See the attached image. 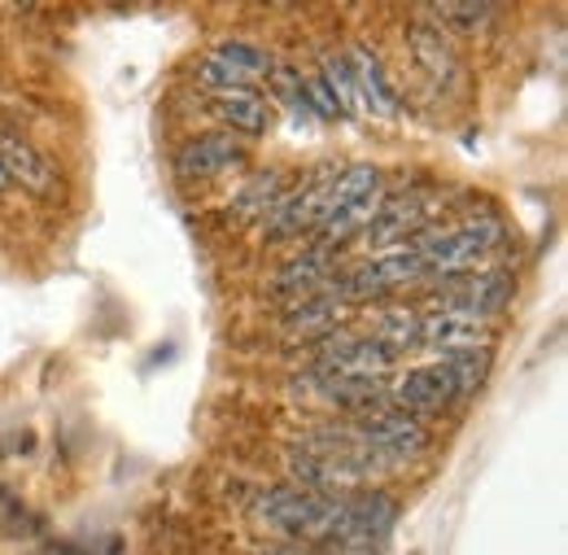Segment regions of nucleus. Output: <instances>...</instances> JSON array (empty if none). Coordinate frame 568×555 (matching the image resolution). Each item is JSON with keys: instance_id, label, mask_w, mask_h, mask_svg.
I'll return each instance as SVG.
<instances>
[{"instance_id": "f257e3e1", "label": "nucleus", "mask_w": 568, "mask_h": 555, "mask_svg": "<svg viewBox=\"0 0 568 555\" xmlns=\"http://www.w3.org/2000/svg\"><path fill=\"white\" fill-rule=\"evenodd\" d=\"M507 245V228L495 214L481 219H464L450 228H425L412 236V250L425 268V280L459 276V272H477L495 250Z\"/></svg>"}, {"instance_id": "f03ea898", "label": "nucleus", "mask_w": 568, "mask_h": 555, "mask_svg": "<svg viewBox=\"0 0 568 555\" xmlns=\"http://www.w3.org/2000/svg\"><path fill=\"white\" fill-rule=\"evenodd\" d=\"M258 516L281 529L288 538H306V543H337L342 547V498L328 494H311L297 486H276L263 494Z\"/></svg>"}, {"instance_id": "7ed1b4c3", "label": "nucleus", "mask_w": 568, "mask_h": 555, "mask_svg": "<svg viewBox=\"0 0 568 555\" xmlns=\"http://www.w3.org/2000/svg\"><path fill=\"white\" fill-rule=\"evenodd\" d=\"M516 280L498 268H481V272H459V276L433 280L425 311H455V315H473V320H490L503 306H511Z\"/></svg>"}, {"instance_id": "20e7f679", "label": "nucleus", "mask_w": 568, "mask_h": 555, "mask_svg": "<svg viewBox=\"0 0 568 555\" xmlns=\"http://www.w3.org/2000/svg\"><path fill=\"white\" fill-rule=\"evenodd\" d=\"M355 437L363 446V455L376 464V468H389V464H407L412 455H420L428 446V428L420 416H407L398 407L389 412H376V416H358Z\"/></svg>"}, {"instance_id": "39448f33", "label": "nucleus", "mask_w": 568, "mask_h": 555, "mask_svg": "<svg viewBox=\"0 0 568 555\" xmlns=\"http://www.w3.org/2000/svg\"><path fill=\"white\" fill-rule=\"evenodd\" d=\"M416 280H425V268H420L416 250L412 245H394V250H376L372 259L358 263L355 272L337 276V293L346 302H363V297H385L394 289H407Z\"/></svg>"}, {"instance_id": "423d86ee", "label": "nucleus", "mask_w": 568, "mask_h": 555, "mask_svg": "<svg viewBox=\"0 0 568 555\" xmlns=\"http://www.w3.org/2000/svg\"><path fill=\"white\" fill-rule=\"evenodd\" d=\"M398 525V498L385 490L342 494V547L376 552Z\"/></svg>"}, {"instance_id": "0eeeda50", "label": "nucleus", "mask_w": 568, "mask_h": 555, "mask_svg": "<svg viewBox=\"0 0 568 555\" xmlns=\"http://www.w3.org/2000/svg\"><path fill=\"white\" fill-rule=\"evenodd\" d=\"M333 175H337V167H320L297 189H288L281 198V206L267 214V236L288 241L297 232H320V223L328 219V184H333Z\"/></svg>"}, {"instance_id": "6e6552de", "label": "nucleus", "mask_w": 568, "mask_h": 555, "mask_svg": "<svg viewBox=\"0 0 568 555\" xmlns=\"http://www.w3.org/2000/svg\"><path fill=\"white\" fill-rule=\"evenodd\" d=\"M459 398V385L450 376V363L446 359H433L420 367H407L394 385H389V403L407 416H428V412H442Z\"/></svg>"}, {"instance_id": "1a4fd4ad", "label": "nucleus", "mask_w": 568, "mask_h": 555, "mask_svg": "<svg viewBox=\"0 0 568 555\" xmlns=\"http://www.w3.org/2000/svg\"><path fill=\"white\" fill-rule=\"evenodd\" d=\"M442 210L437 198H428V193H412V198H394V202H385L381 198V210L372 214V223L363 228V236H358V245H367V250H394L403 236H416V232H425L428 219Z\"/></svg>"}, {"instance_id": "9d476101", "label": "nucleus", "mask_w": 568, "mask_h": 555, "mask_svg": "<svg viewBox=\"0 0 568 555\" xmlns=\"http://www.w3.org/2000/svg\"><path fill=\"white\" fill-rule=\"evenodd\" d=\"M490 320L455 315V311H416V350L459 354V350H490Z\"/></svg>"}, {"instance_id": "9b49d317", "label": "nucleus", "mask_w": 568, "mask_h": 555, "mask_svg": "<svg viewBox=\"0 0 568 555\" xmlns=\"http://www.w3.org/2000/svg\"><path fill=\"white\" fill-rule=\"evenodd\" d=\"M398 363V354L376 342L372 333H328L320 337V372H342V376H385Z\"/></svg>"}, {"instance_id": "f8f14e48", "label": "nucleus", "mask_w": 568, "mask_h": 555, "mask_svg": "<svg viewBox=\"0 0 568 555\" xmlns=\"http://www.w3.org/2000/svg\"><path fill=\"white\" fill-rule=\"evenodd\" d=\"M272 67H276V62H272L258 44L227 40V44H219V49H211V53L202 58L197 79H202V83H211L214 92H219V88H250L254 79H267Z\"/></svg>"}, {"instance_id": "ddd939ff", "label": "nucleus", "mask_w": 568, "mask_h": 555, "mask_svg": "<svg viewBox=\"0 0 568 555\" xmlns=\"http://www.w3.org/2000/svg\"><path fill=\"white\" fill-rule=\"evenodd\" d=\"M245 158H250L245 140H236L232 132H211V137L189 140L175 153V175L180 180H214L223 171H236Z\"/></svg>"}, {"instance_id": "4468645a", "label": "nucleus", "mask_w": 568, "mask_h": 555, "mask_svg": "<svg viewBox=\"0 0 568 555\" xmlns=\"http://www.w3.org/2000/svg\"><path fill=\"white\" fill-rule=\"evenodd\" d=\"M346 62L355 70L358 97H363V114L367 119H398L403 101H398V88L389 83V70L381 62V53H372L367 44H355L346 53Z\"/></svg>"}, {"instance_id": "2eb2a0df", "label": "nucleus", "mask_w": 568, "mask_h": 555, "mask_svg": "<svg viewBox=\"0 0 568 555\" xmlns=\"http://www.w3.org/2000/svg\"><path fill=\"white\" fill-rule=\"evenodd\" d=\"M337 272H342V254L337 250H324V245H311L306 254H297L293 263L281 268L276 293H288L293 302L315 297V293H324V289L337 284Z\"/></svg>"}, {"instance_id": "dca6fc26", "label": "nucleus", "mask_w": 568, "mask_h": 555, "mask_svg": "<svg viewBox=\"0 0 568 555\" xmlns=\"http://www.w3.org/2000/svg\"><path fill=\"white\" fill-rule=\"evenodd\" d=\"M214 119L232 128V137H267L272 132V101L254 88H219L211 97Z\"/></svg>"}, {"instance_id": "f3484780", "label": "nucleus", "mask_w": 568, "mask_h": 555, "mask_svg": "<svg viewBox=\"0 0 568 555\" xmlns=\"http://www.w3.org/2000/svg\"><path fill=\"white\" fill-rule=\"evenodd\" d=\"M0 167H4L9 184H22L27 193H53V184H58L49 153H40L31 140L13 137V132H0Z\"/></svg>"}, {"instance_id": "a211bd4d", "label": "nucleus", "mask_w": 568, "mask_h": 555, "mask_svg": "<svg viewBox=\"0 0 568 555\" xmlns=\"http://www.w3.org/2000/svg\"><path fill=\"white\" fill-rule=\"evenodd\" d=\"M346 311H351V302L333 284V289H324L315 297L293 302V311L284 315V329L288 333H302V337H328V333H337V324L346 320Z\"/></svg>"}, {"instance_id": "6ab92c4d", "label": "nucleus", "mask_w": 568, "mask_h": 555, "mask_svg": "<svg viewBox=\"0 0 568 555\" xmlns=\"http://www.w3.org/2000/svg\"><path fill=\"white\" fill-rule=\"evenodd\" d=\"M381 184H385V175H381V167H372V162H355V167H342L337 175H333V184H328V219L337 214V210H351L358 202H372V198H381ZM324 219V223H328ZM320 223V228H324Z\"/></svg>"}, {"instance_id": "aec40b11", "label": "nucleus", "mask_w": 568, "mask_h": 555, "mask_svg": "<svg viewBox=\"0 0 568 555\" xmlns=\"http://www.w3.org/2000/svg\"><path fill=\"white\" fill-rule=\"evenodd\" d=\"M288 193V175L284 171H254L236 193H232V214L236 219H267L281 206V198Z\"/></svg>"}, {"instance_id": "412c9836", "label": "nucleus", "mask_w": 568, "mask_h": 555, "mask_svg": "<svg viewBox=\"0 0 568 555\" xmlns=\"http://www.w3.org/2000/svg\"><path fill=\"white\" fill-rule=\"evenodd\" d=\"M320 83L328 88V97L337 101L342 114L367 119V114H363V97H358L355 70H351V62H346V53H328V58L320 62Z\"/></svg>"}, {"instance_id": "4be33fe9", "label": "nucleus", "mask_w": 568, "mask_h": 555, "mask_svg": "<svg viewBox=\"0 0 568 555\" xmlns=\"http://www.w3.org/2000/svg\"><path fill=\"white\" fill-rule=\"evenodd\" d=\"M412 53L416 62L433 74V79H450L455 74V49L442 40V27H428V22H412Z\"/></svg>"}, {"instance_id": "5701e85b", "label": "nucleus", "mask_w": 568, "mask_h": 555, "mask_svg": "<svg viewBox=\"0 0 568 555\" xmlns=\"http://www.w3.org/2000/svg\"><path fill=\"white\" fill-rule=\"evenodd\" d=\"M437 22H446L450 31H481L498 18V4H459V0H442L428 9Z\"/></svg>"}, {"instance_id": "b1692460", "label": "nucleus", "mask_w": 568, "mask_h": 555, "mask_svg": "<svg viewBox=\"0 0 568 555\" xmlns=\"http://www.w3.org/2000/svg\"><path fill=\"white\" fill-rule=\"evenodd\" d=\"M4 189H9V175H4V167H0V193H4Z\"/></svg>"}]
</instances>
